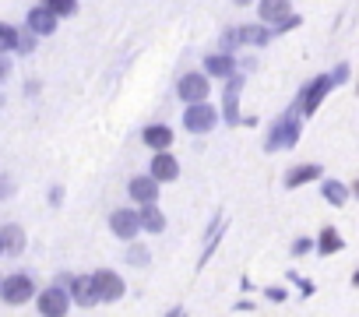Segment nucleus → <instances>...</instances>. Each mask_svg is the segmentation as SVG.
Masks as SVG:
<instances>
[{
  "mask_svg": "<svg viewBox=\"0 0 359 317\" xmlns=\"http://www.w3.org/2000/svg\"><path fill=\"white\" fill-rule=\"evenodd\" d=\"M127 194H130V201L137 205V208H144V205H158V194H162V187L144 173V177H130V184H127Z\"/></svg>",
  "mask_w": 359,
  "mask_h": 317,
  "instance_id": "f8f14e48",
  "label": "nucleus"
},
{
  "mask_svg": "<svg viewBox=\"0 0 359 317\" xmlns=\"http://www.w3.org/2000/svg\"><path fill=\"white\" fill-rule=\"evenodd\" d=\"M299 137H303V116H299V109L296 106H289L282 116H275V123L268 127V137H264V151H289V148H296L299 144Z\"/></svg>",
  "mask_w": 359,
  "mask_h": 317,
  "instance_id": "f257e3e1",
  "label": "nucleus"
},
{
  "mask_svg": "<svg viewBox=\"0 0 359 317\" xmlns=\"http://www.w3.org/2000/svg\"><path fill=\"white\" fill-rule=\"evenodd\" d=\"M0 247H4V254L18 257L25 250V229L18 222H8V226H0Z\"/></svg>",
  "mask_w": 359,
  "mask_h": 317,
  "instance_id": "aec40b11",
  "label": "nucleus"
},
{
  "mask_svg": "<svg viewBox=\"0 0 359 317\" xmlns=\"http://www.w3.org/2000/svg\"><path fill=\"white\" fill-rule=\"evenodd\" d=\"M36 310H39L43 317H67V313H71V292H67V285L53 282V285L39 289Z\"/></svg>",
  "mask_w": 359,
  "mask_h": 317,
  "instance_id": "39448f33",
  "label": "nucleus"
},
{
  "mask_svg": "<svg viewBox=\"0 0 359 317\" xmlns=\"http://www.w3.org/2000/svg\"><path fill=\"white\" fill-rule=\"evenodd\" d=\"M50 11H53V15H57V22H60V18H74L81 8L74 4V0H53V4H50Z\"/></svg>",
  "mask_w": 359,
  "mask_h": 317,
  "instance_id": "393cba45",
  "label": "nucleus"
},
{
  "mask_svg": "<svg viewBox=\"0 0 359 317\" xmlns=\"http://www.w3.org/2000/svg\"><path fill=\"white\" fill-rule=\"evenodd\" d=\"M208 92H212V78L205 71H187V74H180V81H176V95H180V102H187V106L208 102Z\"/></svg>",
  "mask_w": 359,
  "mask_h": 317,
  "instance_id": "20e7f679",
  "label": "nucleus"
},
{
  "mask_svg": "<svg viewBox=\"0 0 359 317\" xmlns=\"http://www.w3.org/2000/svg\"><path fill=\"white\" fill-rule=\"evenodd\" d=\"M355 95H359V81H355Z\"/></svg>",
  "mask_w": 359,
  "mask_h": 317,
  "instance_id": "58836bf2",
  "label": "nucleus"
},
{
  "mask_svg": "<svg viewBox=\"0 0 359 317\" xmlns=\"http://www.w3.org/2000/svg\"><path fill=\"white\" fill-rule=\"evenodd\" d=\"M299 22H303V18H299V15H292V18H285V22H282L278 29H271V32H275V36H282V32H292V29H299Z\"/></svg>",
  "mask_w": 359,
  "mask_h": 317,
  "instance_id": "473e14b6",
  "label": "nucleus"
},
{
  "mask_svg": "<svg viewBox=\"0 0 359 317\" xmlns=\"http://www.w3.org/2000/svg\"><path fill=\"white\" fill-rule=\"evenodd\" d=\"M331 88H334V81H331V74H313L303 88H299V95H296V109H299V116H313L317 109H320V102L331 95Z\"/></svg>",
  "mask_w": 359,
  "mask_h": 317,
  "instance_id": "f03ea898",
  "label": "nucleus"
},
{
  "mask_svg": "<svg viewBox=\"0 0 359 317\" xmlns=\"http://www.w3.org/2000/svg\"><path fill=\"white\" fill-rule=\"evenodd\" d=\"M352 289H359V268L352 271Z\"/></svg>",
  "mask_w": 359,
  "mask_h": 317,
  "instance_id": "e433bc0d",
  "label": "nucleus"
},
{
  "mask_svg": "<svg viewBox=\"0 0 359 317\" xmlns=\"http://www.w3.org/2000/svg\"><path fill=\"white\" fill-rule=\"evenodd\" d=\"M36 50V36L29 32V29H18V50L15 53H22V57H29Z\"/></svg>",
  "mask_w": 359,
  "mask_h": 317,
  "instance_id": "bb28decb",
  "label": "nucleus"
},
{
  "mask_svg": "<svg viewBox=\"0 0 359 317\" xmlns=\"http://www.w3.org/2000/svg\"><path fill=\"white\" fill-rule=\"evenodd\" d=\"M36 296H39V289H36L32 275H25V271H11V275H4V282H0V299H4L8 306H25L29 299L36 303Z\"/></svg>",
  "mask_w": 359,
  "mask_h": 317,
  "instance_id": "7ed1b4c3",
  "label": "nucleus"
},
{
  "mask_svg": "<svg viewBox=\"0 0 359 317\" xmlns=\"http://www.w3.org/2000/svg\"><path fill=\"white\" fill-rule=\"evenodd\" d=\"M18 50V29L0 22V53H15Z\"/></svg>",
  "mask_w": 359,
  "mask_h": 317,
  "instance_id": "5701e85b",
  "label": "nucleus"
},
{
  "mask_svg": "<svg viewBox=\"0 0 359 317\" xmlns=\"http://www.w3.org/2000/svg\"><path fill=\"white\" fill-rule=\"evenodd\" d=\"M243 85H247V78L243 74H233L226 81V88H222V116H226L229 127H240L243 123V116H240V92H243Z\"/></svg>",
  "mask_w": 359,
  "mask_h": 317,
  "instance_id": "6e6552de",
  "label": "nucleus"
},
{
  "mask_svg": "<svg viewBox=\"0 0 359 317\" xmlns=\"http://www.w3.org/2000/svg\"><path fill=\"white\" fill-rule=\"evenodd\" d=\"M289 282H296V285H299V292H303V296H313V282H310V278H299V275H296V271H289Z\"/></svg>",
  "mask_w": 359,
  "mask_h": 317,
  "instance_id": "7c9ffc66",
  "label": "nucleus"
},
{
  "mask_svg": "<svg viewBox=\"0 0 359 317\" xmlns=\"http://www.w3.org/2000/svg\"><path fill=\"white\" fill-rule=\"evenodd\" d=\"M67 292H71V303H78V306H95L99 303L95 299V289H92V275H74L71 285H67Z\"/></svg>",
  "mask_w": 359,
  "mask_h": 317,
  "instance_id": "6ab92c4d",
  "label": "nucleus"
},
{
  "mask_svg": "<svg viewBox=\"0 0 359 317\" xmlns=\"http://www.w3.org/2000/svg\"><path fill=\"white\" fill-rule=\"evenodd\" d=\"M236 50H240V46H236V29H226L222 39H219V53H229V57H233Z\"/></svg>",
  "mask_w": 359,
  "mask_h": 317,
  "instance_id": "cd10ccee",
  "label": "nucleus"
},
{
  "mask_svg": "<svg viewBox=\"0 0 359 317\" xmlns=\"http://www.w3.org/2000/svg\"><path fill=\"white\" fill-rule=\"evenodd\" d=\"M313 180H324V170H320V163H299V166H292L289 173H285V191H296V187H306V184H313Z\"/></svg>",
  "mask_w": 359,
  "mask_h": 317,
  "instance_id": "2eb2a0df",
  "label": "nucleus"
},
{
  "mask_svg": "<svg viewBox=\"0 0 359 317\" xmlns=\"http://www.w3.org/2000/svg\"><path fill=\"white\" fill-rule=\"evenodd\" d=\"M141 144L151 148L155 155H158V151H169V148H172V127H169V123H148V127L141 130Z\"/></svg>",
  "mask_w": 359,
  "mask_h": 317,
  "instance_id": "4468645a",
  "label": "nucleus"
},
{
  "mask_svg": "<svg viewBox=\"0 0 359 317\" xmlns=\"http://www.w3.org/2000/svg\"><path fill=\"white\" fill-rule=\"evenodd\" d=\"M275 39V32L268 29V25H240L236 29V46H268Z\"/></svg>",
  "mask_w": 359,
  "mask_h": 317,
  "instance_id": "f3484780",
  "label": "nucleus"
},
{
  "mask_svg": "<svg viewBox=\"0 0 359 317\" xmlns=\"http://www.w3.org/2000/svg\"><path fill=\"white\" fill-rule=\"evenodd\" d=\"M8 78H11V60L0 57V81H8Z\"/></svg>",
  "mask_w": 359,
  "mask_h": 317,
  "instance_id": "72a5a7b5",
  "label": "nucleus"
},
{
  "mask_svg": "<svg viewBox=\"0 0 359 317\" xmlns=\"http://www.w3.org/2000/svg\"><path fill=\"white\" fill-rule=\"evenodd\" d=\"M348 191H352V194L359 198V180H352V184H348Z\"/></svg>",
  "mask_w": 359,
  "mask_h": 317,
  "instance_id": "4c0bfd02",
  "label": "nucleus"
},
{
  "mask_svg": "<svg viewBox=\"0 0 359 317\" xmlns=\"http://www.w3.org/2000/svg\"><path fill=\"white\" fill-rule=\"evenodd\" d=\"M46 201H50V205H60V201H64V187H53V191L46 194Z\"/></svg>",
  "mask_w": 359,
  "mask_h": 317,
  "instance_id": "f704fd0d",
  "label": "nucleus"
},
{
  "mask_svg": "<svg viewBox=\"0 0 359 317\" xmlns=\"http://www.w3.org/2000/svg\"><path fill=\"white\" fill-rule=\"evenodd\" d=\"M148 177H151L158 187L180 180V158H176L172 151H158V155H151V170H148Z\"/></svg>",
  "mask_w": 359,
  "mask_h": 317,
  "instance_id": "9b49d317",
  "label": "nucleus"
},
{
  "mask_svg": "<svg viewBox=\"0 0 359 317\" xmlns=\"http://www.w3.org/2000/svg\"><path fill=\"white\" fill-rule=\"evenodd\" d=\"M257 18H261V25L278 29L285 18H292V8L285 4V0H261V4H257Z\"/></svg>",
  "mask_w": 359,
  "mask_h": 317,
  "instance_id": "dca6fc26",
  "label": "nucleus"
},
{
  "mask_svg": "<svg viewBox=\"0 0 359 317\" xmlns=\"http://www.w3.org/2000/svg\"><path fill=\"white\" fill-rule=\"evenodd\" d=\"M219 123V109L212 102H201V106H187L184 109V127L191 134H212Z\"/></svg>",
  "mask_w": 359,
  "mask_h": 317,
  "instance_id": "0eeeda50",
  "label": "nucleus"
},
{
  "mask_svg": "<svg viewBox=\"0 0 359 317\" xmlns=\"http://www.w3.org/2000/svg\"><path fill=\"white\" fill-rule=\"evenodd\" d=\"M264 296H268V299H275V303H282V299H289V289H285V285H268V289H264Z\"/></svg>",
  "mask_w": 359,
  "mask_h": 317,
  "instance_id": "2f4dec72",
  "label": "nucleus"
},
{
  "mask_svg": "<svg viewBox=\"0 0 359 317\" xmlns=\"http://www.w3.org/2000/svg\"><path fill=\"white\" fill-rule=\"evenodd\" d=\"M0 282H4V278H0Z\"/></svg>",
  "mask_w": 359,
  "mask_h": 317,
  "instance_id": "79ce46f5",
  "label": "nucleus"
},
{
  "mask_svg": "<svg viewBox=\"0 0 359 317\" xmlns=\"http://www.w3.org/2000/svg\"><path fill=\"white\" fill-rule=\"evenodd\" d=\"M165 317H184V310H180V306H172V310H169Z\"/></svg>",
  "mask_w": 359,
  "mask_h": 317,
  "instance_id": "c9c22d12",
  "label": "nucleus"
},
{
  "mask_svg": "<svg viewBox=\"0 0 359 317\" xmlns=\"http://www.w3.org/2000/svg\"><path fill=\"white\" fill-rule=\"evenodd\" d=\"M327 74H331V81H334V85H345V81H348V64L341 60V64H338L334 71H327Z\"/></svg>",
  "mask_w": 359,
  "mask_h": 317,
  "instance_id": "c756f323",
  "label": "nucleus"
},
{
  "mask_svg": "<svg viewBox=\"0 0 359 317\" xmlns=\"http://www.w3.org/2000/svg\"><path fill=\"white\" fill-rule=\"evenodd\" d=\"M222 233H226V229H215V233H208V243H205V254L198 257V268H205V264L212 261V254H215V250H219V243H222Z\"/></svg>",
  "mask_w": 359,
  "mask_h": 317,
  "instance_id": "b1692460",
  "label": "nucleus"
},
{
  "mask_svg": "<svg viewBox=\"0 0 359 317\" xmlns=\"http://www.w3.org/2000/svg\"><path fill=\"white\" fill-rule=\"evenodd\" d=\"M0 254H4V247H0Z\"/></svg>",
  "mask_w": 359,
  "mask_h": 317,
  "instance_id": "a19ab883",
  "label": "nucleus"
},
{
  "mask_svg": "<svg viewBox=\"0 0 359 317\" xmlns=\"http://www.w3.org/2000/svg\"><path fill=\"white\" fill-rule=\"evenodd\" d=\"M25 29H29L36 39L53 36V32H57V15L50 11V4H32L29 15H25Z\"/></svg>",
  "mask_w": 359,
  "mask_h": 317,
  "instance_id": "9d476101",
  "label": "nucleus"
},
{
  "mask_svg": "<svg viewBox=\"0 0 359 317\" xmlns=\"http://www.w3.org/2000/svg\"><path fill=\"white\" fill-rule=\"evenodd\" d=\"M0 102H4V95H0Z\"/></svg>",
  "mask_w": 359,
  "mask_h": 317,
  "instance_id": "ea45409f",
  "label": "nucleus"
},
{
  "mask_svg": "<svg viewBox=\"0 0 359 317\" xmlns=\"http://www.w3.org/2000/svg\"><path fill=\"white\" fill-rule=\"evenodd\" d=\"M201 71H205L208 78H222V81H229L233 74H240V64H236V57H229V53H208L205 64H201Z\"/></svg>",
  "mask_w": 359,
  "mask_h": 317,
  "instance_id": "ddd939ff",
  "label": "nucleus"
},
{
  "mask_svg": "<svg viewBox=\"0 0 359 317\" xmlns=\"http://www.w3.org/2000/svg\"><path fill=\"white\" fill-rule=\"evenodd\" d=\"M109 229H113V236L123 240V243L137 240V233H141L137 208H113V215H109Z\"/></svg>",
  "mask_w": 359,
  "mask_h": 317,
  "instance_id": "1a4fd4ad",
  "label": "nucleus"
},
{
  "mask_svg": "<svg viewBox=\"0 0 359 317\" xmlns=\"http://www.w3.org/2000/svg\"><path fill=\"white\" fill-rule=\"evenodd\" d=\"M92 289H95V299H99V303H116V299H123L127 282H123L116 271L99 268V271H92Z\"/></svg>",
  "mask_w": 359,
  "mask_h": 317,
  "instance_id": "423d86ee",
  "label": "nucleus"
},
{
  "mask_svg": "<svg viewBox=\"0 0 359 317\" xmlns=\"http://www.w3.org/2000/svg\"><path fill=\"white\" fill-rule=\"evenodd\" d=\"M310 250H313V240L310 236H296L292 240V257H306Z\"/></svg>",
  "mask_w": 359,
  "mask_h": 317,
  "instance_id": "c85d7f7f",
  "label": "nucleus"
},
{
  "mask_svg": "<svg viewBox=\"0 0 359 317\" xmlns=\"http://www.w3.org/2000/svg\"><path fill=\"white\" fill-rule=\"evenodd\" d=\"M148 261H151V254H148L144 243H130V247H127V264H141V268H144Z\"/></svg>",
  "mask_w": 359,
  "mask_h": 317,
  "instance_id": "a878e982",
  "label": "nucleus"
},
{
  "mask_svg": "<svg viewBox=\"0 0 359 317\" xmlns=\"http://www.w3.org/2000/svg\"><path fill=\"white\" fill-rule=\"evenodd\" d=\"M320 198L331 205V208H341L348 198H352V191H348V184H341V180H331V177H324L320 180Z\"/></svg>",
  "mask_w": 359,
  "mask_h": 317,
  "instance_id": "412c9836",
  "label": "nucleus"
},
{
  "mask_svg": "<svg viewBox=\"0 0 359 317\" xmlns=\"http://www.w3.org/2000/svg\"><path fill=\"white\" fill-rule=\"evenodd\" d=\"M137 222H141L144 233H162V229H165V215H162L158 205H144V208H137Z\"/></svg>",
  "mask_w": 359,
  "mask_h": 317,
  "instance_id": "4be33fe9",
  "label": "nucleus"
},
{
  "mask_svg": "<svg viewBox=\"0 0 359 317\" xmlns=\"http://www.w3.org/2000/svg\"><path fill=\"white\" fill-rule=\"evenodd\" d=\"M313 250H317L320 257H331V254H341V250H345V240H341V233H338L334 226H324V229L317 233V240H313Z\"/></svg>",
  "mask_w": 359,
  "mask_h": 317,
  "instance_id": "a211bd4d",
  "label": "nucleus"
}]
</instances>
